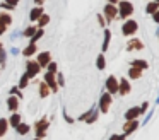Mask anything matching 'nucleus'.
<instances>
[{
	"label": "nucleus",
	"instance_id": "obj_1",
	"mask_svg": "<svg viewBox=\"0 0 159 140\" xmlns=\"http://www.w3.org/2000/svg\"><path fill=\"white\" fill-rule=\"evenodd\" d=\"M116 7H118V16H120V19H128L134 14V5L128 0H121L120 3H116Z\"/></svg>",
	"mask_w": 159,
	"mask_h": 140
},
{
	"label": "nucleus",
	"instance_id": "obj_2",
	"mask_svg": "<svg viewBox=\"0 0 159 140\" xmlns=\"http://www.w3.org/2000/svg\"><path fill=\"white\" fill-rule=\"evenodd\" d=\"M137 29H139V24H137V20H134V19H127L123 22V26H121V33H123L125 36H134V34L137 33Z\"/></svg>",
	"mask_w": 159,
	"mask_h": 140
},
{
	"label": "nucleus",
	"instance_id": "obj_3",
	"mask_svg": "<svg viewBox=\"0 0 159 140\" xmlns=\"http://www.w3.org/2000/svg\"><path fill=\"white\" fill-rule=\"evenodd\" d=\"M50 126V121L46 118H41L39 121H36L34 125V135L38 137V138H43V137L46 135V128Z\"/></svg>",
	"mask_w": 159,
	"mask_h": 140
},
{
	"label": "nucleus",
	"instance_id": "obj_4",
	"mask_svg": "<svg viewBox=\"0 0 159 140\" xmlns=\"http://www.w3.org/2000/svg\"><path fill=\"white\" fill-rule=\"evenodd\" d=\"M39 70H41V67H39V63L36 60H28L26 61V75H28L29 79L36 77V75L39 74Z\"/></svg>",
	"mask_w": 159,
	"mask_h": 140
},
{
	"label": "nucleus",
	"instance_id": "obj_5",
	"mask_svg": "<svg viewBox=\"0 0 159 140\" xmlns=\"http://www.w3.org/2000/svg\"><path fill=\"white\" fill-rule=\"evenodd\" d=\"M116 16H118V7L115 5V3L108 2L106 5H104V19H106V22H111Z\"/></svg>",
	"mask_w": 159,
	"mask_h": 140
},
{
	"label": "nucleus",
	"instance_id": "obj_6",
	"mask_svg": "<svg viewBox=\"0 0 159 140\" xmlns=\"http://www.w3.org/2000/svg\"><path fill=\"white\" fill-rule=\"evenodd\" d=\"M98 116H99V111H98V108L94 106L93 109H89L87 113H84L82 116H79L80 121H86V123H94L98 120Z\"/></svg>",
	"mask_w": 159,
	"mask_h": 140
},
{
	"label": "nucleus",
	"instance_id": "obj_7",
	"mask_svg": "<svg viewBox=\"0 0 159 140\" xmlns=\"http://www.w3.org/2000/svg\"><path fill=\"white\" fill-rule=\"evenodd\" d=\"M110 104H111V94H110V92L101 94V97H99V111L101 113H108Z\"/></svg>",
	"mask_w": 159,
	"mask_h": 140
},
{
	"label": "nucleus",
	"instance_id": "obj_8",
	"mask_svg": "<svg viewBox=\"0 0 159 140\" xmlns=\"http://www.w3.org/2000/svg\"><path fill=\"white\" fill-rule=\"evenodd\" d=\"M55 74H57V72H55ZM55 74H53V72H46V74H45V79H43V80L48 84V87H50V91H52V92H57V91H58V84H57Z\"/></svg>",
	"mask_w": 159,
	"mask_h": 140
},
{
	"label": "nucleus",
	"instance_id": "obj_9",
	"mask_svg": "<svg viewBox=\"0 0 159 140\" xmlns=\"http://www.w3.org/2000/svg\"><path fill=\"white\" fill-rule=\"evenodd\" d=\"M104 85H106V91L110 92V94H116L118 92V79L115 77V75H110V77L106 79V82H104Z\"/></svg>",
	"mask_w": 159,
	"mask_h": 140
},
{
	"label": "nucleus",
	"instance_id": "obj_10",
	"mask_svg": "<svg viewBox=\"0 0 159 140\" xmlns=\"http://www.w3.org/2000/svg\"><path fill=\"white\" fill-rule=\"evenodd\" d=\"M137 128H139V120L137 118L135 120H127V123L123 125V135L125 137L130 135V133H134Z\"/></svg>",
	"mask_w": 159,
	"mask_h": 140
},
{
	"label": "nucleus",
	"instance_id": "obj_11",
	"mask_svg": "<svg viewBox=\"0 0 159 140\" xmlns=\"http://www.w3.org/2000/svg\"><path fill=\"white\" fill-rule=\"evenodd\" d=\"M130 82L127 80V77H121L120 80H118V94L121 96H127L128 92H130Z\"/></svg>",
	"mask_w": 159,
	"mask_h": 140
},
{
	"label": "nucleus",
	"instance_id": "obj_12",
	"mask_svg": "<svg viewBox=\"0 0 159 140\" xmlns=\"http://www.w3.org/2000/svg\"><path fill=\"white\" fill-rule=\"evenodd\" d=\"M52 60V53H50V51H41V53L38 55V63H39V67L41 68H45L46 65H48V61Z\"/></svg>",
	"mask_w": 159,
	"mask_h": 140
},
{
	"label": "nucleus",
	"instance_id": "obj_13",
	"mask_svg": "<svg viewBox=\"0 0 159 140\" xmlns=\"http://www.w3.org/2000/svg\"><path fill=\"white\" fill-rule=\"evenodd\" d=\"M7 108H9V111H17L19 109V97L17 96H14V94H11L9 96V99H7Z\"/></svg>",
	"mask_w": 159,
	"mask_h": 140
},
{
	"label": "nucleus",
	"instance_id": "obj_14",
	"mask_svg": "<svg viewBox=\"0 0 159 140\" xmlns=\"http://www.w3.org/2000/svg\"><path fill=\"white\" fill-rule=\"evenodd\" d=\"M132 50H144V43L140 39H130L127 44V51H132Z\"/></svg>",
	"mask_w": 159,
	"mask_h": 140
},
{
	"label": "nucleus",
	"instance_id": "obj_15",
	"mask_svg": "<svg viewBox=\"0 0 159 140\" xmlns=\"http://www.w3.org/2000/svg\"><path fill=\"white\" fill-rule=\"evenodd\" d=\"M140 116V108L139 106H134V108L127 109V113H125V120H135Z\"/></svg>",
	"mask_w": 159,
	"mask_h": 140
},
{
	"label": "nucleus",
	"instance_id": "obj_16",
	"mask_svg": "<svg viewBox=\"0 0 159 140\" xmlns=\"http://www.w3.org/2000/svg\"><path fill=\"white\" fill-rule=\"evenodd\" d=\"M41 14H43V7H41V5H38V7H34V9H31V12H29V20H31V22L38 20Z\"/></svg>",
	"mask_w": 159,
	"mask_h": 140
},
{
	"label": "nucleus",
	"instance_id": "obj_17",
	"mask_svg": "<svg viewBox=\"0 0 159 140\" xmlns=\"http://www.w3.org/2000/svg\"><path fill=\"white\" fill-rule=\"evenodd\" d=\"M36 50H38V46H36V43H29V46H26L24 50H22V55L24 56H33V55L36 53Z\"/></svg>",
	"mask_w": 159,
	"mask_h": 140
},
{
	"label": "nucleus",
	"instance_id": "obj_18",
	"mask_svg": "<svg viewBox=\"0 0 159 140\" xmlns=\"http://www.w3.org/2000/svg\"><path fill=\"white\" fill-rule=\"evenodd\" d=\"M140 75H142V68L134 67V65L128 68V77L130 79H140Z\"/></svg>",
	"mask_w": 159,
	"mask_h": 140
},
{
	"label": "nucleus",
	"instance_id": "obj_19",
	"mask_svg": "<svg viewBox=\"0 0 159 140\" xmlns=\"http://www.w3.org/2000/svg\"><path fill=\"white\" fill-rule=\"evenodd\" d=\"M110 41H111V31L110 29H104V39H103V51H106L110 48Z\"/></svg>",
	"mask_w": 159,
	"mask_h": 140
},
{
	"label": "nucleus",
	"instance_id": "obj_20",
	"mask_svg": "<svg viewBox=\"0 0 159 140\" xmlns=\"http://www.w3.org/2000/svg\"><path fill=\"white\" fill-rule=\"evenodd\" d=\"M9 121V125L12 126V128H16V126L19 125V123H21V115H19L17 111H14V115L11 116V120H7Z\"/></svg>",
	"mask_w": 159,
	"mask_h": 140
},
{
	"label": "nucleus",
	"instance_id": "obj_21",
	"mask_svg": "<svg viewBox=\"0 0 159 140\" xmlns=\"http://www.w3.org/2000/svg\"><path fill=\"white\" fill-rule=\"evenodd\" d=\"M157 9H159V3L156 2V0H149V2H147V5H145V12H147V14L156 12Z\"/></svg>",
	"mask_w": 159,
	"mask_h": 140
},
{
	"label": "nucleus",
	"instance_id": "obj_22",
	"mask_svg": "<svg viewBox=\"0 0 159 140\" xmlns=\"http://www.w3.org/2000/svg\"><path fill=\"white\" fill-rule=\"evenodd\" d=\"M50 87H48V84H46L45 80L41 82V84H39V97H46V96L50 94Z\"/></svg>",
	"mask_w": 159,
	"mask_h": 140
},
{
	"label": "nucleus",
	"instance_id": "obj_23",
	"mask_svg": "<svg viewBox=\"0 0 159 140\" xmlns=\"http://www.w3.org/2000/svg\"><path fill=\"white\" fill-rule=\"evenodd\" d=\"M16 132L19 133V135H26V133H29V125H26V123H19L17 126H16Z\"/></svg>",
	"mask_w": 159,
	"mask_h": 140
},
{
	"label": "nucleus",
	"instance_id": "obj_24",
	"mask_svg": "<svg viewBox=\"0 0 159 140\" xmlns=\"http://www.w3.org/2000/svg\"><path fill=\"white\" fill-rule=\"evenodd\" d=\"M48 22H50V16L43 12L41 16H39V19H38V27H45Z\"/></svg>",
	"mask_w": 159,
	"mask_h": 140
},
{
	"label": "nucleus",
	"instance_id": "obj_25",
	"mask_svg": "<svg viewBox=\"0 0 159 140\" xmlns=\"http://www.w3.org/2000/svg\"><path fill=\"white\" fill-rule=\"evenodd\" d=\"M0 22H4L5 26H9V24L12 22V16L7 12H0Z\"/></svg>",
	"mask_w": 159,
	"mask_h": 140
},
{
	"label": "nucleus",
	"instance_id": "obj_26",
	"mask_svg": "<svg viewBox=\"0 0 159 140\" xmlns=\"http://www.w3.org/2000/svg\"><path fill=\"white\" fill-rule=\"evenodd\" d=\"M9 128V121L5 118H0V137H4L5 132H7Z\"/></svg>",
	"mask_w": 159,
	"mask_h": 140
},
{
	"label": "nucleus",
	"instance_id": "obj_27",
	"mask_svg": "<svg viewBox=\"0 0 159 140\" xmlns=\"http://www.w3.org/2000/svg\"><path fill=\"white\" fill-rule=\"evenodd\" d=\"M96 67L99 68V70H104V67H106V60H104V55L103 53L96 58Z\"/></svg>",
	"mask_w": 159,
	"mask_h": 140
},
{
	"label": "nucleus",
	"instance_id": "obj_28",
	"mask_svg": "<svg viewBox=\"0 0 159 140\" xmlns=\"http://www.w3.org/2000/svg\"><path fill=\"white\" fill-rule=\"evenodd\" d=\"M130 65H134V67H139V68H142V70H145V68L149 67V63H147L145 60H132Z\"/></svg>",
	"mask_w": 159,
	"mask_h": 140
},
{
	"label": "nucleus",
	"instance_id": "obj_29",
	"mask_svg": "<svg viewBox=\"0 0 159 140\" xmlns=\"http://www.w3.org/2000/svg\"><path fill=\"white\" fill-rule=\"evenodd\" d=\"M41 36H43V27H38V29L34 31V34H33L29 39H31V43H36L38 39H41Z\"/></svg>",
	"mask_w": 159,
	"mask_h": 140
},
{
	"label": "nucleus",
	"instance_id": "obj_30",
	"mask_svg": "<svg viewBox=\"0 0 159 140\" xmlns=\"http://www.w3.org/2000/svg\"><path fill=\"white\" fill-rule=\"evenodd\" d=\"M38 29L36 26H29V27H26L24 31H22V36H26V38H31L33 34H34V31Z\"/></svg>",
	"mask_w": 159,
	"mask_h": 140
},
{
	"label": "nucleus",
	"instance_id": "obj_31",
	"mask_svg": "<svg viewBox=\"0 0 159 140\" xmlns=\"http://www.w3.org/2000/svg\"><path fill=\"white\" fill-rule=\"evenodd\" d=\"M28 84H29V77L24 74V75L21 77V80H19V89H24V87H28Z\"/></svg>",
	"mask_w": 159,
	"mask_h": 140
},
{
	"label": "nucleus",
	"instance_id": "obj_32",
	"mask_svg": "<svg viewBox=\"0 0 159 140\" xmlns=\"http://www.w3.org/2000/svg\"><path fill=\"white\" fill-rule=\"evenodd\" d=\"M5 58H7V51L4 50V46H0V65H5Z\"/></svg>",
	"mask_w": 159,
	"mask_h": 140
},
{
	"label": "nucleus",
	"instance_id": "obj_33",
	"mask_svg": "<svg viewBox=\"0 0 159 140\" xmlns=\"http://www.w3.org/2000/svg\"><path fill=\"white\" fill-rule=\"evenodd\" d=\"M55 79H57V84L60 85V87H63V84H65V79H63L62 74H55Z\"/></svg>",
	"mask_w": 159,
	"mask_h": 140
},
{
	"label": "nucleus",
	"instance_id": "obj_34",
	"mask_svg": "<svg viewBox=\"0 0 159 140\" xmlns=\"http://www.w3.org/2000/svg\"><path fill=\"white\" fill-rule=\"evenodd\" d=\"M46 68H48V72H53V74H55V72H57V68H58V67H57V63H55V61H52V60H50V61H48V65H46Z\"/></svg>",
	"mask_w": 159,
	"mask_h": 140
},
{
	"label": "nucleus",
	"instance_id": "obj_35",
	"mask_svg": "<svg viewBox=\"0 0 159 140\" xmlns=\"http://www.w3.org/2000/svg\"><path fill=\"white\" fill-rule=\"evenodd\" d=\"M11 94H14V96H17L19 99H22V92H21V89H19V87H12L11 89Z\"/></svg>",
	"mask_w": 159,
	"mask_h": 140
},
{
	"label": "nucleus",
	"instance_id": "obj_36",
	"mask_svg": "<svg viewBox=\"0 0 159 140\" xmlns=\"http://www.w3.org/2000/svg\"><path fill=\"white\" fill-rule=\"evenodd\" d=\"M152 115H154V109H151V111H149L147 115H145V118H144V121H142V125H147V123H149V120L152 118Z\"/></svg>",
	"mask_w": 159,
	"mask_h": 140
},
{
	"label": "nucleus",
	"instance_id": "obj_37",
	"mask_svg": "<svg viewBox=\"0 0 159 140\" xmlns=\"http://www.w3.org/2000/svg\"><path fill=\"white\" fill-rule=\"evenodd\" d=\"M62 115H63V118H65V121H67V123H70V125H72V123H74V118H70V116L67 115V111H65V109H63V111H62Z\"/></svg>",
	"mask_w": 159,
	"mask_h": 140
},
{
	"label": "nucleus",
	"instance_id": "obj_38",
	"mask_svg": "<svg viewBox=\"0 0 159 140\" xmlns=\"http://www.w3.org/2000/svg\"><path fill=\"white\" fill-rule=\"evenodd\" d=\"M151 16H152V20H154V22H157V24H159V9L156 10V12H152Z\"/></svg>",
	"mask_w": 159,
	"mask_h": 140
},
{
	"label": "nucleus",
	"instance_id": "obj_39",
	"mask_svg": "<svg viewBox=\"0 0 159 140\" xmlns=\"http://www.w3.org/2000/svg\"><path fill=\"white\" fill-rule=\"evenodd\" d=\"M0 7H2V9H7V10H12V9H16V7H12V5H9L7 2H2L0 3Z\"/></svg>",
	"mask_w": 159,
	"mask_h": 140
},
{
	"label": "nucleus",
	"instance_id": "obj_40",
	"mask_svg": "<svg viewBox=\"0 0 159 140\" xmlns=\"http://www.w3.org/2000/svg\"><path fill=\"white\" fill-rule=\"evenodd\" d=\"M21 36H22V33H21V31H16V33L11 36V39H12V41H14V39H19Z\"/></svg>",
	"mask_w": 159,
	"mask_h": 140
},
{
	"label": "nucleus",
	"instance_id": "obj_41",
	"mask_svg": "<svg viewBox=\"0 0 159 140\" xmlns=\"http://www.w3.org/2000/svg\"><path fill=\"white\" fill-rule=\"evenodd\" d=\"M98 20H99V24H101V26H106V19H104V16H98Z\"/></svg>",
	"mask_w": 159,
	"mask_h": 140
},
{
	"label": "nucleus",
	"instance_id": "obj_42",
	"mask_svg": "<svg viewBox=\"0 0 159 140\" xmlns=\"http://www.w3.org/2000/svg\"><path fill=\"white\" fill-rule=\"evenodd\" d=\"M5 2H7V3H9V5H12V7H16V5H17V3H19V2H21V0H5Z\"/></svg>",
	"mask_w": 159,
	"mask_h": 140
},
{
	"label": "nucleus",
	"instance_id": "obj_43",
	"mask_svg": "<svg viewBox=\"0 0 159 140\" xmlns=\"http://www.w3.org/2000/svg\"><path fill=\"white\" fill-rule=\"evenodd\" d=\"M147 108H149V104H147V102H144V104H142V108H140V115H144V113L147 111Z\"/></svg>",
	"mask_w": 159,
	"mask_h": 140
},
{
	"label": "nucleus",
	"instance_id": "obj_44",
	"mask_svg": "<svg viewBox=\"0 0 159 140\" xmlns=\"http://www.w3.org/2000/svg\"><path fill=\"white\" fill-rule=\"evenodd\" d=\"M5 31H7V26H5L4 22H0V34H4Z\"/></svg>",
	"mask_w": 159,
	"mask_h": 140
},
{
	"label": "nucleus",
	"instance_id": "obj_45",
	"mask_svg": "<svg viewBox=\"0 0 159 140\" xmlns=\"http://www.w3.org/2000/svg\"><path fill=\"white\" fill-rule=\"evenodd\" d=\"M11 53L14 55V56H17V55L21 53V51H19V48H12V50H11Z\"/></svg>",
	"mask_w": 159,
	"mask_h": 140
},
{
	"label": "nucleus",
	"instance_id": "obj_46",
	"mask_svg": "<svg viewBox=\"0 0 159 140\" xmlns=\"http://www.w3.org/2000/svg\"><path fill=\"white\" fill-rule=\"evenodd\" d=\"M106 2H110V3H115V5H116V3H118V0H106Z\"/></svg>",
	"mask_w": 159,
	"mask_h": 140
},
{
	"label": "nucleus",
	"instance_id": "obj_47",
	"mask_svg": "<svg viewBox=\"0 0 159 140\" xmlns=\"http://www.w3.org/2000/svg\"><path fill=\"white\" fill-rule=\"evenodd\" d=\"M34 2L38 3V5H41V3H43V0H34Z\"/></svg>",
	"mask_w": 159,
	"mask_h": 140
},
{
	"label": "nucleus",
	"instance_id": "obj_48",
	"mask_svg": "<svg viewBox=\"0 0 159 140\" xmlns=\"http://www.w3.org/2000/svg\"><path fill=\"white\" fill-rule=\"evenodd\" d=\"M156 104H159V96H157V99H156Z\"/></svg>",
	"mask_w": 159,
	"mask_h": 140
},
{
	"label": "nucleus",
	"instance_id": "obj_49",
	"mask_svg": "<svg viewBox=\"0 0 159 140\" xmlns=\"http://www.w3.org/2000/svg\"><path fill=\"white\" fill-rule=\"evenodd\" d=\"M157 38H159V29H157Z\"/></svg>",
	"mask_w": 159,
	"mask_h": 140
},
{
	"label": "nucleus",
	"instance_id": "obj_50",
	"mask_svg": "<svg viewBox=\"0 0 159 140\" xmlns=\"http://www.w3.org/2000/svg\"><path fill=\"white\" fill-rule=\"evenodd\" d=\"M156 2H157V3H159V0H156Z\"/></svg>",
	"mask_w": 159,
	"mask_h": 140
},
{
	"label": "nucleus",
	"instance_id": "obj_51",
	"mask_svg": "<svg viewBox=\"0 0 159 140\" xmlns=\"http://www.w3.org/2000/svg\"><path fill=\"white\" fill-rule=\"evenodd\" d=\"M0 46H2V43H0Z\"/></svg>",
	"mask_w": 159,
	"mask_h": 140
}]
</instances>
